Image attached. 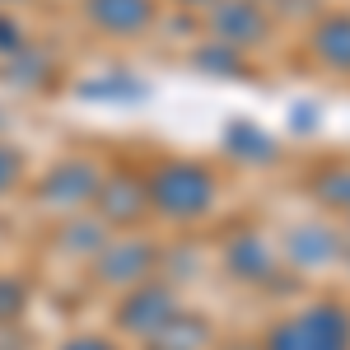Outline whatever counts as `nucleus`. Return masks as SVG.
I'll list each match as a JSON object with an SVG mask.
<instances>
[{
	"mask_svg": "<svg viewBox=\"0 0 350 350\" xmlns=\"http://www.w3.org/2000/svg\"><path fill=\"white\" fill-rule=\"evenodd\" d=\"M173 318V304H168V295H135L131 304H126V313H122V323L135 327V332H145V336H154L163 323Z\"/></svg>",
	"mask_w": 350,
	"mask_h": 350,
	"instance_id": "39448f33",
	"label": "nucleus"
},
{
	"mask_svg": "<svg viewBox=\"0 0 350 350\" xmlns=\"http://www.w3.org/2000/svg\"><path fill=\"white\" fill-rule=\"evenodd\" d=\"M219 33L229 38V42H257L262 38V28H267V19H262V10L252 5V0H224L215 14Z\"/></svg>",
	"mask_w": 350,
	"mask_h": 350,
	"instance_id": "20e7f679",
	"label": "nucleus"
},
{
	"mask_svg": "<svg viewBox=\"0 0 350 350\" xmlns=\"http://www.w3.org/2000/svg\"><path fill=\"white\" fill-rule=\"evenodd\" d=\"M313 47H318V56H327L332 66H350V19L346 14L327 19V24L318 28V38H313Z\"/></svg>",
	"mask_w": 350,
	"mask_h": 350,
	"instance_id": "423d86ee",
	"label": "nucleus"
},
{
	"mask_svg": "<svg viewBox=\"0 0 350 350\" xmlns=\"http://www.w3.org/2000/svg\"><path fill=\"white\" fill-rule=\"evenodd\" d=\"M211 196H215L211 173H201L191 163H173V168H163L159 178H154V201L168 215H196V211L211 206Z\"/></svg>",
	"mask_w": 350,
	"mask_h": 350,
	"instance_id": "f03ea898",
	"label": "nucleus"
},
{
	"mask_svg": "<svg viewBox=\"0 0 350 350\" xmlns=\"http://www.w3.org/2000/svg\"><path fill=\"white\" fill-rule=\"evenodd\" d=\"M191 5H196V0H191Z\"/></svg>",
	"mask_w": 350,
	"mask_h": 350,
	"instance_id": "9b49d317",
	"label": "nucleus"
},
{
	"mask_svg": "<svg viewBox=\"0 0 350 350\" xmlns=\"http://www.w3.org/2000/svg\"><path fill=\"white\" fill-rule=\"evenodd\" d=\"M94 191V173L84 168V163H66L61 173L52 178V201H80V196H89Z\"/></svg>",
	"mask_w": 350,
	"mask_h": 350,
	"instance_id": "0eeeda50",
	"label": "nucleus"
},
{
	"mask_svg": "<svg viewBox=\"0 0 350 350\" xmlns=\"http://www.w3.org/2000/svg\"><path fill=\"white\" fill-rule=\"evenodd\" d=\"M108 262H126V267H103V275H135V271H145L150 267V247H126V252H112Z\"/></svg>",
	"mask_w": 350,
	"mask_h": 350,
	"instance_id": "6e6552de",
	"label": "nucleus"
},
{
	"mask_svg": "<svg viewBox=\"0 0 350 350\" xmlns=\"http://www.w3.org/2000/svg\"><path fill=\"white\" fill-rule=\"evenodd\" d=\"M271 350H350V323L341 308L318 304V308H308L295 323L280 327L271 336Z\"/></svg>",
	"mask_w": 350,
	"mask_h": 350,
	"instance_id": "f257e3e1",
	"label": "nucleus"
},
{
	"mask_svg": "<svg viewBox=\"0 0 350 350\" xmlns=\"http://www.w3.org/2000/svg\"><path fill=\"white\" fill-rule=\"evenodd\" d=\"M14 178H19V154H10V150L0 145V191L10 187Z\"/></svg>",
	"mask_w": 350,
	"mask_h": 350,
	"instance_id": "1a4fd4ad",
	"label": "nucleus"
},
{
	"mask_svg": "<svg viewBox=\"0 0 350 350\" xmlns=\"http://www.w3.org/2000/svg\"><path fill=\"white\" fill-rule=\"evenodd\" d=\"M89 19L108 33H140L154 19V0H89Z\"/></svg>",
	"mask_w": 350,
	"mask_h": 350,
	"instance_id": "7ed1b4c3",
	"label": "nucleus"
},
{
	"mask_svg": "<svg viewBox=\"0 0 350 350\" xmlns=\"http://www.w3.org/2000/svg\"><path fill=\"white\" fill-rule=\"evenodd\" d=\"M66 350H112V346L103 341V336H75V341H70Z\"/></svg>",
	"mask_w": 350,
	"mask_h": 350,
	"instance_id": "9d476101",
	"label": "nucleus"
}]
</instances>
